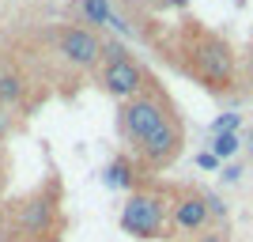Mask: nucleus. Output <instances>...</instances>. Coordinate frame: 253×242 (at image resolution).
<instances>
[{
  "instance_id": "obj_1",
  "label": "nucleus",
  "mask_w": 253,
  "mask_h": 242,
  "mask_svg": "<svg viewBox=\"0 0 253 242\" xmlns=\"http://www.w3.org/2000/svg\"><path fill=\"white\" fill-rule=\"evenodd\" d=\"M163 200L151 197V193H136V197L125 200V208H121V227L128 235H136V239H155L163 231Z\"/></svg>"
},
{
  "instance_id": "obj_2",
  "label": "nucleus",
  "mask_w": 253,
  "mask_h": 242,
  "mask_svg": "<svg viewBox=\"0 0 253 242\" xmlns=\"http://www.w3.org/2000/svg\"><path fill=\"white\" fill-rule=\"evenodd\" d=\"M121 121H125L128 137L136 140V144H144L159 125H167V121H170V114H167V106L159 102V98L140 95V98H128V106L121 110Z\"/></svg>"
},
{
  "instance_id": "obj_3",
  "label": "nucleus",
  "mask_w": 253,
  "mask_h": 242,
  "mask_svg": "<svg viewBox=\"0 0 253 242\" xmlns=\"http://www.w3.org/2000/svg\"><path fill=\"white\" fill-rule=\"evenodd\" d=\"M102 84H106V91H110V95L136 98L140 87H144V72H140V68L128 61V57H121V61H110V64H106Z\"/></svg>"
},
{
  "instance_id": "obj_4",
  "label": "nucleus",
  "mask_w": 253,
  "mask_h": 242,
  "mask_svg": "<svg viewBox=\"0 0 253 242\" xmlns=\"http://www.w3.org/2000/svg\"><path fill=\"white\" fill-rule=\"evenodd\" d=\"M61 53L68 57V61H76V64H95L98 61V53H102V42H98L91 31H84V27H64L61 31Z\"/></svg>"
},
{
  "instance_id": "obj_5",
  "label": "nucleus",
  "mask_w": 253,
  "mask_h": 242,
  "mask_svg": "<svg viewBox=\"0 0 253 242\" xmlns=\"http://www.w3.org/2000/svg\"><path fill=\"white\" fill-rule=\"evenodd\" d=\"M178 147H181V129L174 125V117H170L167 125H159L155 133L140 144V151L148 155L151 167H163V163H170V159L178 155Z\"/></svg>"
},
{
  "instance_id": "obj_6",
  "label": "nucleus",
  "mask_w": 253,
  "mask_h": 242,
  "mask_svg": "<svg viewBox=\"0 0 253 242\" xmlns=\"http://www.w3.org/2000/svg\"><path fill=\"white\" fill-rule=\"evenodd\" d=\"M53 220V200L49 197H31L19 204V227L31 235H45Z\"/></svg>"
},
{
  "instance_id": "obj_7",
  "label": "nucleus",
  "mask_w": 253,
  "mask_h": 242,
  "mask_svg": "<svg viewBox=\"0 0 253 242\" xmlns=\"http://www.w3.org/2000/svg\"><path fill=\"white\" fill-rule=\"evenodd\" d=\"M208 200L204 197H181L178 208H174V223H178L181 231H201L204 223H208Z\"/></svg>"
},
{
  "instance_id": "obj_8",
  "label": "nucleus",
  "mask_w": 253,
  "mask_h": 242,
  "mask_svg": "<svg viewBox=\"0 0 253 242\" xmlns=\"http://www.w3.org/2000/svg\"><path fill=\"white\" fill-rule=\"evenodd\" d=\"M201 72L208 76V80H227L231 76V53L223 49L219 42H211L201 49Z\"/></svg>"
},
{
  "instance_id": "obj_9",
  "label": "nucleus",
  "mask_w": 253,
  "mask_h": 242,
  "mask_svg": "<svg viewBox=\"0 0 253 242\" xmlns=\"http://www.w3.org/2000/svg\"><path fill=\"white\" fill-rule=\"evenodd\" d=\"M87 23H98V27H117V31H125V23H117V15L110 11V0H84L80 4Z\"/></svg>"
},
{
  "instance_id": "obj_10",
  "label": "nucleus",
  "mask_w": 253,
  "mask_h": 242,
  "mask_svg": "<svg viewBox=\"0 0 253 242\" xmlns=\"http://www.w3.org/2000/svg\"><path fill=\"white\" fill-rule=\"evenodd\" d=\"M238 144H242L238 133H215V137H211V155L215 159H231L234 151H238Z\"/></svg>"
},
{
  "instance_id": "obj_11",
  "label": "nucleus",
  "mask_w": 253,
  "mask_h": 242,
  "mask_svg": "<svg viewBox=\"0 0 253 242\" xmlns=\"http://www.w3.org/2000/svg\"><path fill=\"white\" fill-rule=\"evenodd\" d=\"M102 182L110 186V190H121V186H128V182H132V170H128V163H125V159H117L114 167L102 174Z\"/></svg>"
},
{
  "instance_id": "obj_12",
  "label": "nucleus",
  "mask_w": 253,
  "mask_h": 242,
  "mask_svg": "<svg viewBox=\"0 0 253 242\" xmlns=\"http://www.w3.org/2000/svg\"><path fill=\"white\" fill-rule=\"evenodd\" d=\"M19 91H23V84L15 80V76H0V98H19Z\"/></svg>"
},
{
  "instance_id": "obj_13",
  "label": "nucleus",
  "mask_w": 253,
  "mask_h": 242,
  "mask_svg": "<svg viewBox=\"0 0 253 242\" xmlns=\"http://www.w3.org/2000/svg\"><path fill=\"white\" fill-rule=\"evenodd\" d=\"M238 125H242V117L238 114H223L215 125H211V133H238Z\"/></svg>"
},
{
  "instance_id": "obj_14",
  "label": "nucleus",
  "mask_w": 253,
  "mask_h": 242,
  "mask_svg": "<svg viewBox=\"0 0 253 242\" xmlns=\"http://www.w3.org/2000/svg\"><path fill=\"white\" fill-rule=\"evenodd\" d=\"M197 167H201V170H215V167H219V159L211 155V151H201V155H197Z\"/></svg>"
},
{
  "instance_id": "obj_15",
  "label": "nucleus",
  "mask_w": 253,
  "mask_h": 242,
  "mask_svg": "<svg viewBox=\"0 0 253 242\" xmlns=\"http://www.w3.org/2000/svg\"><path fill=\"white\" fill-rule=\"evenodd\" d=\"M242 178V167H238V163H231V167L223 170V182H238Z\"/></svg>"
},
{
  "instance_id": "obj_16",
  "label": "nucleus",
  "mask_w": 253,
  "mask_h": 242,
  "mask_svg": "<svg viewBox=\"0 0 253 242\" xmlns=\"http://www.w3.org/2000/svg\"><path fill=\"white\" fill-rule=\"evenodd\" d=\"M197 242H227V231H204Z\"/></svg>"
},
{
  "instance_id": "obj_17",
  "label": "nucleus",
  "mask_w": 253,
  "mask_h": 242,
  "mask_svg": "<svg viewBox=\"0 0 253 242\" xmlns=\"http://www.w3.org/2000/svg\"><path fill=\"white\" fill-rule=\"evenodd\" d=\"M4 133H8V114L0 110V137H4Z\"/></svg>"
},
{
  "instance_id": "obj_18",
  "label": "nucleus",
  "mask_w": 253,
  "mask_h": 242,
  "mask_svg": "<svg viewBox=\"0 0 253 242\" xmlns=\"http://www.w3.org/2000/svg\"><path fill=\"white\" fill-rule=\"evenodd\" d=\"M167 4H174V8H181V4H185V0H167Z\"/></svg>"
},
{
  "instance_id": "obj_19",
  "label": "nucleus",
  "mask_w": 253,
  "mask_h": 242,
  "mask_svg": "<svg viewBox=\"0 0 253 242\" xmlns=\"http://www.w3.org/2000/svg\"><path fill=\"white\" fill-rule=\"evenodd\" d=\"M250 144H253V129H250Z\"/></svg>"
}]
</instances>
